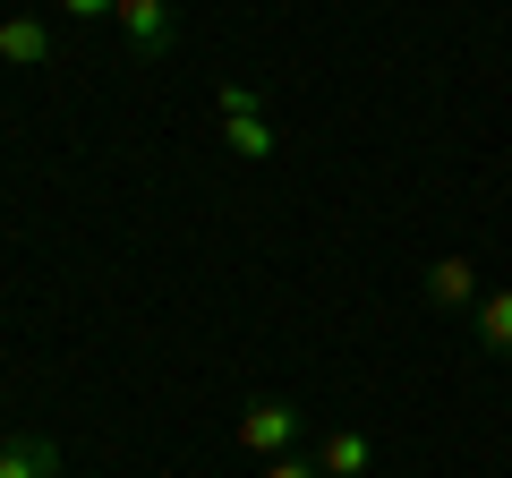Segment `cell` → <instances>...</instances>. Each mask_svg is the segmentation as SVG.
Masks as SVG:
<instances>
[{"mask_svg":"<svg viewBox=\"0 0 512 478\" xmlns=\"http://www.w3.org/2000/svg\"><path fill=\"white\" fill-rule=\"evenodd\" d=\"M316 470L325 478H367L376 470V444H367L359 427H325V436H316Z\"/></svg>","mask_w":512,"mask_h":478,"instance_id":"obj_3","label":"cell"},{"mask_svg":"<svg viewBox=\"0 0 512 478\" xmlns=\"http://www.w3.org/2000/svg\"><path fill=\"white\" fill-rule=\"evenodd\" d=\"M222 146H231L239 163H265V154H274V129H265V111H231V120H222Z\"/></svg>","mask_w":512,"mask_h":478,"instance_id":"obj_8","label":"cell"},{"mask_svg":"<svg viewBox=\"0 0 512 478\" xmlns=\"http://www.w3.org/2000/svg\"><path fill=\"white\" fill-rule=\"evenodd\" d=\"M256 478H325V470H316V461H299V453H274Z\"/></svg>","mask_w":512,"mask_h":478,"instance_id":"obj_10","label":"cell"},{"mask_svg":"<svg viewBox=\"0 0 512 478\" xmlns=\"http://www.w3.org/2000/svg\"><path fill=\"white\" fill-rule=\"evenodd\" d=\"M0 478H60V444L52 436H9L0 444Z\"/></svg>","mask_w":512,"mask_h":478,"instance_id":"obj_7","label":"cell"},{"mask_svg":"<svg viewBox=\"0 0 512 478\" xmlns=\"http://www.w3.org/2000/svg\"><path fill=\"white\" fill-rule=\"evenodd\" d=\"M0 60L9 69H43L52 60V26L43 18H0Z\"/></svg>","mask_w":512,"mask_h":478,"instance_id":"obj_5","label":"cell"},{"mask_svg":"<svg viewBox=\"0 0 512 478\" xmlns=\"http://www.w3.org/2000/svg\"><path fill=\"white\" fill-rule=\"evenodd\" d=\"M120 0H60V18H77V26H94V18H111Z\"/></svg>","mask_w":512,"mask_h":478,"instance_id":"obj_11","label":"cell"},{"mask_svg":"<svg viewBox=\"0 0 512 478\" xmlns=\"http://www.w3.org/2000/svg\"><path fill=\"white\" fill-rule=\"evenodd\" d=\"M427 299H436V308H478V265L470 257H436L427 265Z\"/></svg>","mask_w":512,"mask_h":478,"instance_id":"obj_6","label":"cell"},{"mask_svg":"<svg viewBox=\"0 0 512 478\" xmlns=\"http://www.w3.org/2000/svg\"><path fill=\"white\" fill-rule=\"evenodd\" d=\"M214 111H222V120H231V111H256V86H248V77H222V86H214Z\"/></svg>","mask_w":512,"mask_h":478,"instance_id":"obj_9","label":"cell"},{"mask_svg":"<svg viewBox=\"0 0 512 478\" xmlns=\"http://www.w3.org/2000/svg\"><path fill=\"white\" fill-rule=\"evenodd\" d=\"M299 436H308V410L291 402V393H248L231 419V444L256 461H274V453H299Z\"/></svg>","mask_w":512,"mask_h":478,"instance_id":"obj_1","label":"cell"},{"mask_svg":"<svg viewBox=\"0 0 512 478\" xmlns=\"http://www.w3.org/2000/svg\"><path fill=\"white\" fill-rule=\"evenodd\" d=\"M478 350L487 359H512V282H495V291H478Z\"/></svg>","mask_w":512,"mask_h":478,"instance_id":"obj_4","label":"cell"},{"mask_svg":"<svg viewBox=\"0 0 512 478\" xmlns=\"http://www.w3.org/2000/svg\"><path fill=\"white\" fill-rule=\"evenodd\" d=\"M111 26H120V43H128L137 60H163L171 35H180V26H171V0H120V9H111Z\"/></svg>","mask_w":512,"mask_h":478,"instance_id":"obj_2","label":"cell"}]
</instances>
